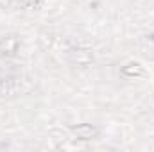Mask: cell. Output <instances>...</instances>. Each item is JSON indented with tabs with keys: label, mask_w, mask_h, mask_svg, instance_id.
<instances>
[{
	"label": "cell",
	"mask_w": 154,
	"mask_h": 152,
	"mask_svg": "<svg viewBox=\"0 0 154 152\" xmlns=\"http://www.w3.org/2000/svg\"><path fill=\"white\" fill-rule=\"evenodd\" d=\"M74 131L79 132L82 138H91V136L95 134V129L90 127V125H79V127H74Z\"/></svg>",
	"instance_id": "6da1fadb"
}]
</instances>
